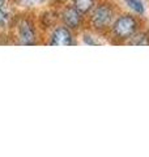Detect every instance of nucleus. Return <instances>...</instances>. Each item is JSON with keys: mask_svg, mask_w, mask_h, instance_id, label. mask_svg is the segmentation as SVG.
<instances>
[{"mask_svg": "<svg viewBox=\"0 0 149 157\" xmlns=\"http://www.w3.org/2000/svg\"><path fill=\"white\" fill-rule=\"evenodd\" d=\"M55 22H56V17L54 16L51 12H46L42 14V17H41V26L42 28L50 29L55 25Z\"/></svg>", "mask_w": 149, "mask_h": 157, "instance_id": "obj_8", "label": "nucleus"}, {"mask_svg": "<svg viewBox=\"0 0 149 157\" xmlns=\"http://www.w3.org/2000/svg\"><path fill=\"white\" fill-rule=\"evenodd\" d=\"M115 18V9L113 4L102 3L93 8L90 13V25L97 32H106L111 29Z\"/></svg>", "mask_w": 149, "mask_h": 157, "instance_id": "obj_1", "label": "nucleus"}, {"mask_svg": "<svg viewBox=\"0 0 149 157\" xmlns=\"http://www.w3.org/2000/svg\"><path fill=\"white\" fill-rule=\"evenodd\" d=\"M111 33L114 38L122 42H128L139 30V22L135 16L131 14H120L115 18L111 25Z\"/></svg>", "mask_w": 149, "mask_h": 157, "instance_id": "obj_2", "label": "nucleus"}, {"mask_svg": "<svg viewBox=\"0 0 149 157\" xmlns=\"http://www.w3.org/2000/svg\"><path fill=\"white\" fill-rule=\"evenodd\" d=\"M126 3L133 12H136L139 14L144 13V6H143V3L140 2V0H126Z\"/></svg>", "mask_w": 149, "mask_h": 157, "instance_id": "obj_9", "label": "nucleus"}, {"mask_svg": "<svg viewBox=\"0 0 149 157\" xmlns=\"http://www.w3.org/2000/svg\"><path fill=\"white\" fill-rule=\"evenodd\" d=\"M82 14L77 11L74 7H67L60 13V20L67 28L71 30H77L82 25Z\"/></svg>", "mask_w": 149, "mask_h": 157, "instance_id": "obj_5", "label": "nucleus"}, {"mask_svg": "<svg viewBox=\"0 0 149 157\" xmlns=\"http://www.w3.org/2000/svg\"><path fill=\"white\" fill-rule=\"evenodd\" d=\"M17 37L21 45H34L37 42L36 25L30 18H21L17 24Z\"/></svg>", "mask_w": 149, "mask_h": 157, "instance_id": "obj_3", "label": "nucleus"}, {"mask_svg": "<svg viewBox=\"0 0 149 157\" xmlns=\"http://www.w3.org/2000/svg\"><path fill=\"white\" fill-rule=\"evenodd\" d=\"M73 7L80 12L82 16L90 13L93 8L96 7V2L94 0H73Z\"/></svg>", "mask_w": 149, "mask_h": 157, "instance_id": "obj_6", "label": "nucleus"}, {"mask_svg": "<svg viewBox=\"0 0 149 157\" xmlns=\"http://www.w3.org/2000/svg\"><path fill=\"white\" fill-rule=\"evenodd\" d=\"M73 36L72 30L66 25L56 26L50 37V45L52 46H71L73 45Z\"/></svg>", "mask_w": 149, "mask_h": 157, "instance_id": "obj_4", "label": "nucleus"}, {"mask_svg": "<svg viewBox=\"0 0 149 157\" xmlns=\"http://www.w3.org/2000/svg\"><path fill=\"white\" fill-rule=\"evenodd\" d=\"M127 43L128 45H132V46H148L149 45V34L145 32L136 33Z\"/></svg>", "mask_w": 149, "mask_h": 157, "instance_id": "obj_7", "label": "nucleus"}, {"mask_svg": "<svg viewBox=\"0 0 149 157\" xmlns=\"http://www.w3.org/2000/svg\"><path fill=\"white\" fill-rule=\"evenodd\" d=\"M6 2H7V0H0V8H3V7H4Z\"/></svg>", "mask_w": 149, "mask_h": 157, "instance_id": "obj_11", "label": "nucleus"}, {"mask_svg": "<svg viewBox=\"0 0 149 157\" xmlns=\"http://www.w3.org/2000/svg\"><path fill=\"white\" fill-rule=\"evenodd\" d=\"M9 18H11L9 13L6 11V9L0 8V28H6L9 22Z\"/></svg>", "mask_w": 149, "mask_h": 157, "instance_id": "obj_10", "label": "nucleus"}]
</instances>
